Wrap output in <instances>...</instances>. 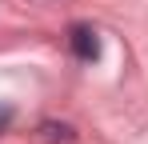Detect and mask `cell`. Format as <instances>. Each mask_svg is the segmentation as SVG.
<instances>
[{
	"label": "cell",
	"instance_id": "obj_1",
	"mask_svg": "<svg viewBox=\"0 0 148 144\" xmlns=\"http://www.w3.org/2000/svg\"><path fill=\"white\" fill-rule=\"evenodd\" d=\"M68 44H72V52L80 56V60H96L100 56V40H96V32H92L88 24H72Z\"/></svg>",
	"mask_w": 148,
	"mask_h": 144
},
{
	"label": "cell",
	"instance_id": "obj_2",
	"mask_svg": "<svg viewBox=\"0 0 148 144\" xmlns=\"http://www.w3.org/2000/svg\"><path fill=\"white\" fill-rule=\"evenodd\" d=\"M40 132H44V140H76V132L68 128V124H40Z\"/></svg>",
	"mask_w": 148,
	"mask_h": 144
},
{
	"label": "cell",
	"instance_id": "obj_3",
	"mask_svg": "<svg viewBox=\"0 0 148 144\" xmlns=\"http://www.w3.org/2000/svg\"><path fill=\"white\" fill-rule=\"evenodd\" d=\"M8 124H12V108H8V104H0V132H4Z\"/></svg>",
	"mask_w": 148,
	"mask_h": 144
}]
</instances>
